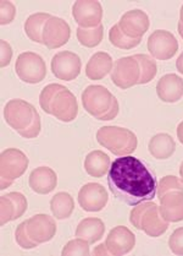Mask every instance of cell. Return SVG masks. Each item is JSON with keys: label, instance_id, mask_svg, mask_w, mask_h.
I'll return each mask as SVG.
<instances>
[{"label": "cell", "instance_id": "1", "mask_svg": "<svg viewBox=\"0 0 183 256\" xmlns=\"http://www.w3.org/2000/svg\"><path fill=\"white\" fill-rule=\"evenodd\" d=\"M108 185L115 198L128 206H137L155 198L158 179L146 162L133 156H121L111 163Z\"/></svg>", "mask_w": 183, "mask_h": 256}, {"label": "cell", "instance_id": "2", "mask_svg": "<svg viewBox=\"0 0 183 256\" xmlns=\"http://www.w3.org/2000/svg\"><path fill=\"white\" fill-rule=\"evenodd\" d=\"M39 104L45 113L64 122L75 120L78 114L76 97L69 88L57 84H50L42 90Z\"/></svg>", "mask_w": 183, "mask_h": 256}, {"label": "cell", "instance_id": "3", "mask_svg": "<svg viewBox=\"0 0 183 256\" xmlns=\"http://www.w3.org/2000/svg\"><path fill=\"white\" fill-rule=\"evenodd\" d=\"M5 122L24 138H34L40 132V116L32 104L23 100H11L4 108Z\"/></svg>", "mask_w": 183, "mask_h": 256}, {"label": "cell", "instance_id": "4", "mask_svg": "<svg viewBox=\"0 0 183 256\" xmlns=\"http://www.w3.org/2000/svg\"><path fill=\"white\" fill-rule=\"evenodd\" d=\"M84 110L98 120H113L119 114V102L104 86H88L82 92Z\"/></svg>", "mask_w": 183, "mask_h": 256}, {"label": "cell", "instance_id": "5", "mask_svg": "<svg viewBox=\"0 0 183 256\" xmlns=\"http://www.w3.org/2000/svg\"><path fill=\"white\" fill-rule=\"evenodd\" d=\"M97 140L116 156H127L137 148L138 140L135 132L120 126H103L98 130Z\"/></svg>", "mask_w": 183, "mask_h": 256}, {"label": "cell", "instance_id": "6", "mask_svg": "<svg viewBox=\"0 0 183 256\" xmlns=\"http://www.w3.org/2000/svg\"><path fill=\"white\" fill-rule=\"evenodd\" d=\"M130 220L137 230L153 238L160 236L169 228V222L161 217L159 206L154 202L139 204L131 212Z\"/></svg>", "mask_w": 183, "mask_h": 256}, {"label": "cell", "instance_id": "7", "mask_svg": "<svg viewBox=\"0 0 183 256\" xmlns=\"http://www.w3.org/2000/svg\"><path fill=\"white\" fill-rule=\"evenodd\" d=\"M1 190L6 189L26 172L28 158L17 148H7L1 154Z\"/></svg>", "mask_w": 183, "mask_h": 256}, {"label": "cell", "instance_id": "8", "mask_svg": "<svg viewBox=\"0 0 183 256\" xmlns=\"http://www.w3.org/2000/svg\"><path fill=\"white\" fill-rule=\"evenodd\" d=\"M15 70L21 81L27 84H39L46 75V65L43 58L33 52H26L18 56Z\"/></svg>", "mask_w": 183, "mask_h": 256}, {"label": "cell", "instance_id": "9", "mask_svg": "<svg viewBox=\"0 0 183 256\" xmlns=\"http://www.w3.org/2000/svg\"><path fill=\"white\" fill-rule=\"evenodd\" d=\"M141 78V68L138 62L133 56H125L115 62L111 70V81L117 87L127 90L130 87L138 85Z\"/></svg>", "mask_w": 183, "mask_h": 256}, {"label": "cell", "instance_id": "10", "mask_svg": "<svg viewBox=\"0 0 183 256\" xmlns=\"http://www.w3.org/2000/svg\"><path fill=\"white\" fill-rule=\"evenodd\" d=\"M148 50L155 59L169 60L179 50V42L171 32L158 30L148 38Z\"/></svg>", "mask_w": 183, "mask_h": 256}, {"label": "cell", "instance_id": "11", "mask_svg": "<svg viewBox=\"0 0 183 256\" xmlns=\"http://www.w3.org/2000/svg\"><path fill=\"white\" fill-rule=\"evenodd\" d=\"M81 66V58L72 52H60L51 60V72L59 80H75L80 75Z\"/></svg>", "mask_w": 183, "mask_h": 256}, {"label": "cell", "instance_id": "12", "mask_svg": "<svg viewBox=\"0 0 183 256\" xmlns=\"http://www.w3.org/2000/svg\"><path fill=\"white\" fill-rule=\"evenodd\" d=\"M70 36L71 28L69 24L62 18L51 16L43 28V44L49 49L60 48L69 42Z\"/></svg>", "mask_w": 183, "mask_h": 256}, {"label": "cell", "instance_id": "13", "mask_svg": "<svg viewBox=\"0 0 183 256\" xmlns=\"http://www.w3.org/2000/svg\"><path fill=\"white\" fill-rule=\"evenodd\" d=\"M72 15L82 28H94L102 24L103 8L99 2L81 0L73 4Z\"/></svg>", "mask_w": 183, "mask_h": 256}, {"label": "cell", "instance_id": "14", "mask_svg": "<svg viewBox=\"0 0 183 256\" xmlns=\"http://www.w3.org/2000/svg\"><path fill=\"white\" fill-rule=\"evenodd\" d=\"M24 222L29 238L38 245L51 240L56 233L55 220L48 214H35Z\"/></svg>", "mask_w": 183, "mask_h": 256}, {"label": "cell", "instance_id": "15", "mask_svg": "<svg viewBox=\"0 0 183 256\" xmlns=\"http://www.w3.org/2000/svg\"><path fill=\"white\" fill-rule=\"evenodd\" d=\"M109 196L105 188L100 184L88 183L81 188L78 192V204L87 212L102 211L108 204Z\"/></svg>", "mask_w": 183, "mask_h": 256}, {"label": "cell", "instance_id": "16", "mask_svg": "<svg viewBox=\"0 0 183 256\" xmlns=\"http://www.w3.org/2000/svg\"><path fill=\"white\" fill-rule=\"evenodd\" d=\"M106 249L111 255L121 256L130 252L136 245V236L125 226H119L110 230L105 242Z\"/></svg>", "mask_w": 183, "mask_h": 256}, {"label": "cell", "instance_id": "17", "mask_svg": "<svg viewBox=\"0 0 183 256\" xmlns=\"http://www.w3.org/2000/svg\"><path fill=\"white\" fill-rule=\"evenodd\" d=\"M119 27L125 36L142 38L149 28V18L142 10H131L122 16Z\"/></svg>", "mask_w": 183, "mask_h": 256}, {"label": "cell", "instance_id": "18", "mask_svg": "<svg viewBox=\"0 0 183 256\" xmlns=\"http://www.w3.org/2000/svg\"><path fill=\"white\" fill-rule=\"evenodd\" d=\"M160 214L168 222L183 220V192L170 190L159 198Z\"/></svg>", "mask_w": 183, "mask_h": 256}, {"label": "cell", "instance_id": "19", "mask_svg": "<svg viewBox=\"0 0 183 256\" xmlns=\"http://www.w3.org/2000/svg\"><path fill=\"white\" fill-rule=\"evenodd\" d=\"M0 204H1V226L22 217L27 210V200L21 192H10L7 195H2Z\"/></svg>", "mask_w": 183, "mask_h": 256}, {"label": "cell", "instance_id": "20", "mask_svg": "<svg viewBox=\"0 0 183 256\" xmlns=\"http://www.w3.org/2000/svg\"><path fill=\"white\" fill-rule=\"evenodd\" d=\"M157 94L163 102H177L183 96V80L175 74L164 75L157 85Z\"/></svg>", "mask_w": 183, "mask_h": 256}, {"label": "cell", "instance_id": "21", "mask_svg": "<svg viewBox=\"0 0 183 256\" xmlns=\"http://www.w3.org/2000/svg\"><path fill=\"white\" fill-rule=\"evenodd\" d=\"M56 173L49 167L35 168L29 176V188L37 194H49L56 188Z\"/></svg>", "mask_w": 183, "mask_h": 256}, {"label": "cell", "instance_id": "22", "mask_svg": "<svg viewBox=\"0 0 183 256\" xmlns=\"http://www.w3.org/2000/svg\"><path fill=\"white\" fill-rule=\"evenodd\" d=\"M113 59L105 52H98L89 59L86 66V75L91 80H102L113 70Z\"/></svg>", "mask_w": 183, "mask_h": 256}, {"label": "cell", "instance_id": "23", "mask_svg": "<svg viewBox=\"0 0 183 256\" xmlns=\"http://www.w3.org/2000/svg\"><path fill=\"white\" fill-rule=\"evenodd\" d=\"M104 232H105V226L103 220L91 217L81 220L76 230V236L84 239L89 244H94L95 242H99L103 238Z\"/></svg>", "mask_w": 183, "mask_h": 256}, {"label": "cell", "instance_id": "24", "mask_svg": "<svg viewBox=\"0 0 183 256\" xmlns=\"http://www.w3.org/2000/svg\"><path fill=\"white\" fill-rule=\"evenodd\" d=\"M176 151L174 138L168 134H158L149 141V152L154 158L168 160Z\"/></svg>", "mask_w": 183, "mask_h": 256}, {"label": "cell", "instance_id": "25", "mask_svg": "<svg viewBox=\"0 0 183 256\" xmlns=\"http://www.w3.org/2000/svg\"><path fill=\"white\" fill-rule=\"evenodd\" d=\"M84 170L91 176L102 178L110 170V157L103 151H93L84 160Z\"/></svg>", "mask_w": 183, "mask_h": 256}, {"label": "cell", "instance_id": "26", "mask_svg": "<svg viewBox=\"0 0 183 256\" xmlns=\"http://www.w3.org/2000/svg\"><path fill=\"white\" fill-rule=\"evenodd\" d=\"M50 18V14L45 12H37L29 16L26 22H24V32H26L27 37L33 40V42L42 43L43 44V28H44L46 21Z\"/></svg>", "mask_w": 183, "mask_h": 256}, {"label": "cell", "instance_id": "27", "mask_svg": "<svg viewBox=\"0 0 183 256\" xmlns=\"http://www.w3.org/2000/svg\"><path fill=\"white\" fill-rule=\"evenodd\" d=\"M75 202L67 192H57L50 200V210L56 220H66L72 214Z\"/></svg>", "mask_w": 183, "mask_h": 256}, {"label": "cell", "instance_id": "28", "mask_svg": "<svg viewBox=\"0 0 183 256\" xmlns=\"http://www.w3.org/2000/svg\"><path fill=\"white\" fill-rule=\"evenodd\" d=\"M135 58L138 62L139 68H141V78H139L138 85L149 84L158 72L157 62H155L154 59L150 58L149 56H146V54H137V56H135Z\"/></svg>", "mask_w": 183, "mask_h": 256}, {"label": "cell", "instance_id": "29", "mask_svg": "<svg viewBox=\"0 0 183 256\" xmlns=\"http://www.w3.org/2000/svg\"><path fill=\"white\" fill-rule=\"evenodd\" d=\"M103 24H99V26L94 27V28H82V27H78L77 28L78 42L87 48L97 47L98 44H100V42L103 40Z\"/></svg>", "mask_w": 183, "mask_h": 256}, {"label": "cell", "instance_id": "30", "mask_svg": "<svg viewBox=\"0 0 183 256\" xmlns=\"http://www.w3.org/2000/svg\"><path fill=\"white\" fill-rule=\"evenodd\" d=\"M109 40H110L111 44L120 49H132L141 43L142 38H131L125 36L122 31L120 30L119 24H115L110 28L109 32Z\"/></svg>", "mask_w": 183, "mask_h": 256}, {"label": "cell", "instance_id": "31", "mask_svg": "<svg viewBox=\"0 0 183 256\" xmlns=\"http://www.w3.org/2000/svg\"><path fill=\"white\" fill-rule=\"evenodd\" d=\"M88 256L89 243L84 239L77 238L69 242L62 250V256Z\"/></svg>", "mask_w": 183, "mask_h": 256}, {"label": "cell", "instance_id": "32", "mask_svg": "<svg viewBox=\"0 0 183 256\" xmlns=\"http://www.w3.org/2000/svg\"><path fill=\"white\" fill-rule=\"evenodd\" d=\"M170 190H181V192H183L182 180H180L174 176H168L161 179L159 185H158V196L160 198V196H163Z\"/></svg>", "mask_w": 183, "mask_h": 256}, {"label": "cell", "instance_id": "33", "mask_svg": "<svg viewBox=\"0 0 183 256\" xmlns=\"http://www.w3.org/2000/svg\"><path fill=\"white\" fill-rule=\"evenodd\" d=\"M15 240L22 249H33V248L38 246V244L34 243V242L29 238L28 233H27L26 222H22L17 228H16Z\"/></svg>", "mask_w": 183, "mask_h": 256}, {"label": "cell", "instance_id": "34", "mask_svg": "<svg viewBox=\"0 0 183 256\" xmlns=\"http://www.w3.org/2000/svg\"><path fill=\"white\" fill-rule=\"evenodd\" d=\"M169 246L174 254L183 255V227L179 228L171 234Z\"/></svg>", "mask_w": 183, "mask_h": 256}, {"label": "cell", "instance_id": "35", "mask_svg": "<svg viewBox=\"0 0 183 256\" xmlns=\"http://www.w3.org/2000/svg\"><path fill=\"white\" fill-rule=\"evenodd\" d=\"M0 8H1V24L11 22L16 15L15 5L10 2H1Z\"/></svg>", "mask_w": 183, "mask_h": 256}, {"label": "cell", "instance_id": "36", "mask_svg": "<svg viewBox=\"0 0 183 256\" xmlns=\"http://www.w3.org/2000/svg\"><path fill=\"white\" fill-rule=\"evenodd\" d=\"M12 56V49L6 40H1V66H6L10 64Z\"/></svg>", "mask_w": 183, "mask_h": 256}, {"label": "cell", "instance_id": "37", "mask_svg": "<svg viewBox=\"0 0 183 256\" xmlns=\"http://www.w3.org/2000/svg\"><path fill=\"white\" fill-rule=\"evenodd\" d=\"M105 248H106L105 244L99 245V246H98L97 249H94L93 254H94V255H108V254H110V252H106Z\"/></svg>", "mask_w": 183, "mask_h": 256}, {"label": "cell", "instance_id": "38", "mask_svg": "<svg viewBox=\"0 0 183 256\" xmlns=\"http://www.w3.org/2000/svg\"><path fill=\"white\" fill-rule=\"evenodd\" d=\"M177 138H179L180 142L183 145V122H180L179 128H177Z\"/></svg>", "mask_w": 183, "mask_h": 256}, {"label": "cell", "instance_id": "39", "mask_svg": "<svg viewBox=\"0 0 183 256\" xmlns=\"http://www.w3.org/2000/svg\"><path fill=\"white\" fill-rule=\"evenodd\" d=\"M176 68H177V70H179L180 72L183 74V53L181 54V56H179V59H177V62H176Z\"/></svg>", "mask_w": 183, "mask_h": 256}, {"label": "cell", "instance_id": "40", "mask_svg": "<svg viewBox=\"0 0 183 256\" xmlns=\"http://www.w3.org/2000/svg\"><path fill=\"white\" fill-rule=\"evenodd\" d=\"M179 34H180V36L183 38V24L182 22L179 24Z\"/></svg>", "mask_w": 183, "mask_h": 256}, {"label": "cell", "instance_id": "41", "mask_svg": "<svg viewBox=\"0 0 183 256\" xmlns=\"http://www.w3.org/2000/svg\"><path fill=\"white\" fill-rule=\"evenodd\" d=\"M180 176H181V180L183 183V162L181 163V167H180Z\"/></svg>", "mask_w": 183, "mask_h": 256}, {"label": "cell", "instance_id": "42", "mask_svg": "<svg viewBox=\"0 0 183 256\" xmlns=\"http://www.w3.org/2000/svg\"><path fill=\"white\" fill-rule=\"evenodd\" d=\"M180 22L183 24V6H182V9H181V21H180Z\"/></svg>", "mask_w": 183, "mask_h": 256}]
</instances>
